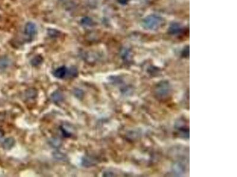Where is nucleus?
<instances>
[{"mask_svg": "<svg viewBox=\"0 0 237 177\" xmlns=\"http://www.w3.org/2000/svg\"><path fill=\"white\" fill-rule=\"evenodd\" d=\"M161 18L155 16H150L146 18L145 20L144 24L147 28L153 29L158 27L161 24Z\"/></svg>", "mask_w": 237, "mask_h": 177, "instance_id": "obj_1", "label": "nucleus"}, {"mask_svg": "<svg viewBox=\"0 0 237 177\" xmlns=\"http://www.w3.org/2000/svg\"><path fill=\"white\" fill-rule=\"evenodd\" d=\"M68 73V69L65 66H62L56 69L54 72V76L58 79H64Z\"/></svg>", "mask_w": 237, "mask_h": 177, "instance_id": "obj_2", "label": "nucleus"}, {"mask_svg": "<svg viewBox=\"0 0 237 177\" xmlns=\"http://www.w3.org/2000/svg\"><path fill=\"white\" fill-rule=\"evenodd\" d=\"M25 32L26 34H27L30 37H32L35 36L36 32V27L35 24L32 23H28L25 26Z\"/></svg>", "mask_w": 237, "mask_h": 177, "instance_id": "obj_3", "label": "nucleus"}, {"mask_svg": "<svg viewBox=\"0 0 237 177\" xmlns=\"http://www.w3.org/2000/svg\"><path fill=\"white\" fill-rule=\"evenodd\" d=\"M14 144H15V141L14 138L10 137L6 138L3 141L2 144V147L4 150H10L14 147Z\"/></svg>", "mask_w": 237, "mask_h": 177, "instance_id": "obj_4", "label": "nucleus"}, {"mask_svg": "<svg viewBox=\"0 0 237 177\" xmlns=\"http://www.w3.org/2000/svg\"><path fill=\"white\" fill-rule=\"evenodd\" d=\"M10 65V60L6 57H2L0 58V69H5L7 68Z\"/></svg>", "mask_w": 237, "mask_h": 177, "instance_id": "obj_5", "label": "nucleus"}, {"mask_svg": "<svg viewBox=\"0 0 237 177\" xmlns=\"http://www.w3.org/2000/svg\"><path fill=\"white\" fill-rule=\"evenodd\" d=\"M43 57H42L41 55H37L36 57H35L31 61V64L33 66H38L39 65H40L43 62Z\"/></svg>", "mask_w": 237, "mask_h": 177, "instance_id": "obj_6", "label": "nucleus"}, {"mask_svg": "<svg viewBox=\"0 0 237 177\" xmlns=\"http://www.w3.org/2000/svg\"><path fill=\"white\" fill-rule=\"evenodd\" d=\"M52 99L55 102H58L62 100L63 96H62V95H61L60 93L59 92L57 91V92H55L54 94H52Z\"/></svg>", "mask_w": 237, "mask_h": 177, "instance_id": "obj_7", "label": "nucleus"}, {"mask_svg": "<svg viewBox=\"0 0 237 177\" xmlns=\"http://www.w3.org/2000/svg\"><path fill=\"white\" fill-rule=\"evenodd\" d=\"M78 73V70L77 69L75 68H70V70H68V73H67V74L68 75V77H76L77 76Z\"/></svg>", "mask_w": 237, "mask_h": 177, "instance_id": "obj_8", "label": "nucleus"}, {"mask_svg": "<svg viewBox=\"0 0 237 177\" xmlns=\"http://www.w3.org/2000/svg\"><path fill=\"white\" fill-rule=\"evenodd\" d=\"M92 20L88 17H84L81 20V23L85 26H91L92 24Z\"/></svg>", "mask_w": 237, "mask_h": 177, "instance_id": "obj_9", "label": "nucleus"}, {"mask_svg": "<svg viewBox=\"0 0 237 177\" xmlns=\"http://www.w3.org/2000/svg\"><path fill=\"white\" fill-rule=\"evenodd\" d=\"M59 34V32L55 30H48V34L52 37H56Z\"/></svg>", "mask_w": 237, "mask_h": 177, "instance_id": "obj_10", "label": "nucleus"}, {"mask_svg": "<svg viewBox=\"0 0 237 177\" xmlns=\"http://www.w3.org/2000/svg\"><path fill=\"white\" fill-rule=\"evenodd\" d=\"M2 136V133L1 132V131H0V137H1V136Z\"/></svg>", "mask_w": 237, "mask_h": 177, "instance_id": "obj_11", "label": "nucleus"}]
</instances>
